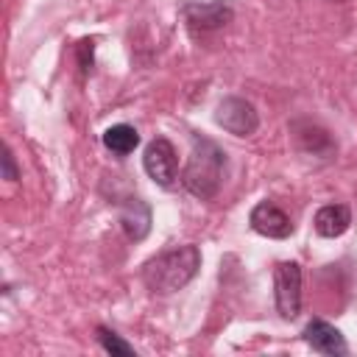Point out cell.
Wrapping results in <instances>:
<instances>
[{
    "label": "cell",
    "mask_w": 357,
    "mask_h": 357,
    "mask_svg": "<svg viewBox=\"0 0 357 357\" xmlns=\"http://www.w3.org/2000/svg\"><path fill=\"white\" fill-rule=\"evenodd\" d=\"M201 268V251L195 245H176L167 248L162 254H156L153 259H148L142 265V282L153 290V293H176L184 284H190L195 279Z\"/></svg>",
    "instance_id": "1"
},
{
    "label": "cell",
    "mask_w": 357,
    "mask_h": 357,
    "mask_svg": "<svg viewBox=\"0 0 357 357\" xmlns=\"http://www.w3.org/2000/svg\"><path fill=\"white\" fill-rule=\"evenodd\" d=\"M226 176V153L218 142L206 139V137H195L192 139V151L190 159L184 165L181 173V184L187 187V192H192L201 201H209L218 195L220 184Z\"/></svg>",
    "instance_id": "2"
},
{
    "label": "cell",
    "mask_w": 357,
    "mask_h": 357,
    "mask_svg": "<svg viewBox=\"0 0 357 357\" xmlns=\"http://www.w3.org/2000/svg\"><path fill=\"white\" fill-rule=\"evenodd\" d=\"M273 298L282 318L293 321L301 312V265L279 262L273 268Z\"/></svg>",
    "instance_id": "3"
},
{
    "label": "cell",
    "mask_w": 357,
    "mask_h": 357,
    "mask_svg": "<svg viewBox=\"0 0 357 357\" xmlns=\"http://www.w3.org/2000/svg\"><path fill=\"white\" fill-rule=\"evenodd\" d=\"M215 120L220 128H226L234 137H251L259 126V117L254 112V106L243 98H223L215 109Z\"/></svg>",
    "instance_id": "4"
},
{
    "label": "cell",
    "mask_w": 357,
    "mask_h": 357,
    "mask_svg": "<svg viewBox=\"0 0 357 357\" xmlns=\"http://www.w3.org/2000/svg\"><path fill=\"white\" fill-rule=\"evenodd\" d=\"M142 165H145V173H148L159 187H170V184L176 181V176H178L176 148H173L170 139H165V137L151 139V145L145 148Z\"/></svg>",
    "instance_id": "5"
},
{
    "label": "cell",
    "mask_w": 357,
    "mask_h": 357,
    "mask_svg": "<svg viewBox=\"0 0 357 357\" xmlns=\"http://www.w3.org/2000/svg\"><path fill=\"white\" fill-rule=\"evenodd\" d=\"M184 22L192 31H218L223 25H229L234 20V8L226 0H215V3H184L181 6Z\"/></svg>",
    "instance_id": "6"
},
{
    "label": "cell",
    "mask_w": 357,
    "mask_h": 357,
    "mask_svg": "<svg viewBox=\"0 0 357 357\" xmlns=\"http://www.w3.org/2000/svg\"><path fill=\"white\" fill-rule=\"evenodd\" d=\"M248 223H251L254 231H259V234H265V237H273V240L290 237V231H293L290 218H287L276 204H271V201L257 204V206L251 209V215H248Z\"/></svg>",
    "instance_id": "7"
},
{
    "label": "cell",
    "mask_w": 357,
    "mask_h": 357,
    "mask_svg": "<svg viewBox=\"0 0 357 357\" xmlns=\"http://www.w3.org/2000/svg\"><path fill=\"white\" fill-rule=\"evenodd\" d=\"M304 340L315 349V351H321V354H332V357H340V354H346L349 351V346H346V340H343V335L332 326V324H326V321H321V318H312L307 326H304Z\"/></svg>",
    "instance_id": "8"
},
{
    "label": "cell",
    "mask_w": 357,
    "mask_h": 357,
    "mask_svg": "<svg viewBox=\"0 0 357 357\" xmlns=\"http://www.w3.org/2000/svg\"><path fill=\"white\" fill-rule=\"evenodd\" d=\"M120 226L128 240H145L151 231V206L142 198H126L120 206Z\"/></svg>",
    "instance_id": "9"
},
{
    "label": "cell",
    "mask_w": 357,
    "mask_h": 357,
    "mask_svg": "<svg viewBox=\"0 0 357 357\" xmlns=\"http://www.w3.org/2000/svg\"><path fill=\"white\" fill-rule=\"evenodd\" d=\"M351 223V209L346 204H326L315 212V231L321 237H340Z\"/></svg>",
    "instance_id": "10"
},
{
    "label": "cell",
    "mask_w": 357,
    "mask_h": 357,
    "mask_svg": "<svg viewBox=\"0 0 357 357\" xmlns=\"http://www.w3.org/2000/svg\"><path fill=\"white\" fill-rule=\"evenodd\" d=\"M103 145H106L112 153L126 156V153H131V151L139 145V134H137L134 126L117 123V126H112V128L103 131Z\"/></svg>",
    "instance_id": "11"
},
{
    "label": "cell",
    "mask_w": 357,
    "mask_h": 357,
    "mask_svg": "<svg viewBox=\"0 0 357 357\" xmlns=\"http://www.w3.org/2000/svg\"><path fill=\"white\" fill-rule=\"evenodd\" d=\"M98 340H100V346H103L112 357H134V346H128L120 335H114V332L106 329V326H98Z\"/></svg>",
    "instance_id": "12"
},
{
    "label": "cell",
    "mask_w": 357,
    "mask_h": 357,
    "mask_svg": "<svg viewBox=\"0 0 357 357\" xmlns=\"http://www.w3.org/2000/svg\"><path fill=\"white\" fill-rule=\"evenodd\" d=\"M3 178L6 181H17L20 178V170H17V162H14V153L8 145H3Z\"/></svg>",
    "instance_id": "13"
},
{
    "label": "cell",
    "mask_w": 357,
    "mask_h": 357,
    "mask_svg": "<svg viewBox=\"0 0 357 357\" xmlns=\"http://www.w3.org/2000/svg\"><path fill=\"white\" fill-rule=\"evenodd\" d=\"M335 3H346V0H335Z\"/></svg>",
    "instance_id": "14"
}]
</instances>
